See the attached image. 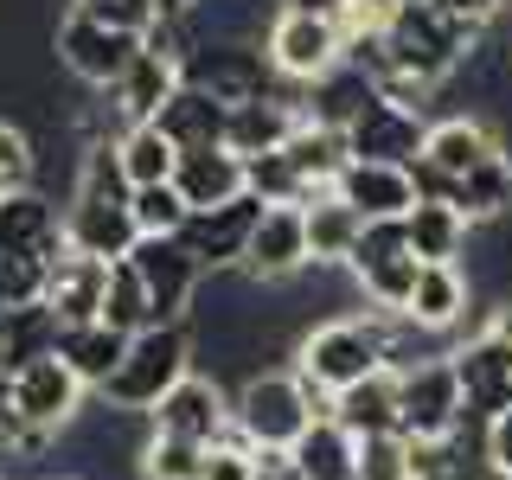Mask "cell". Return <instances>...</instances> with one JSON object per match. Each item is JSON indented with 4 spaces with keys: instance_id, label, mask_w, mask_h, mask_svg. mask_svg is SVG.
Returning a JSON list of instances; mask_svg holds the SVG:
<instances>
[{
    "instance_id": "7bdbcfd3",
    "label": "cell",
    "mask_w": 512,
    "mask_h": 480,
    "mask_svg": "<svg viewBox=\"0 0 512 480\" xmlns=\"http://www.w3.org/2000/svg\"><path fill=\"white\" fill-rule=\"evenodd\" d=\"M282 7H295V13H314V20H333V26H340L352 0H282Z\"/></svg>"
},
{
    "instance_id": "836d02e7",
    "label": "cell",
    "mask_w": 512,
    "mask_h": 480,
    "mask_svg": "<svg viewBox=\"0 0 512 480\" xmlns=\"http://www.w3.org/2000/svg\"><path fill=\"white\" fill-rule=\"evenodd\" d=\"M244 167H250V192H256L263 205H308V199H320V192L301 180V167H295L282 148H276V154H250Z\"/></svg>"
},
{
    "instance_id": "ab89813d",
    "label": "cell",
    "mask_w": 512,
    "mask_h": 480,
    "mask_svg": "<svg viewBox=\"0 0 512 480\" xmlns=\"http://www.w3.org/2000/svg\"><path fill=\"white\" fill-rule=\"evenodd\" d=\"M256 461H263V448H250L244 436H224L205 448V480H256Z\"/></svg>"
},
{
    "instance_id": "ba28073f",
    "label": "cell",
    "mask_w": 512,
    "mask_h": 480,
    "mask_svg": "<svg viewBox=\"0 0 512 480\" xmlns=\"http://www.w3.org/2000/svg\"><path fill=\"white\" fill-rule=\"evenodd\" d=\"M84 391L90 384L71 372V365L58 359V352H45V359H32L20 365V372H7V397H13V410L26 416V423H39V429H52V436H64V429L77 423L90 404H84Z\"/></svg>"
},
{
    "instance_id": "9c48e42d",
    "label": "cell",
    "mask_w": 512,
    "mask_h": 480,
    "mask_svg": "<svg viewBox=\"0 0 512 480\" xmlns=\"http://www.w3.org/2000/svg\"><path fill=\"white\" fill-rule=\"evenodd\" d=\"M148 429L154 436H180V442H224L231 436V391L205 372H186L167 397L148 410Z\"/></svg>"
},
{
    "instance_id": "5bb4252c",
    "label": "cell",
    "mask_w": 512,
    "mask_h": 480,
    "mask_svg": "<svg viewBox=\"0 0 512 480\" xmlns=\"http://www.w3.org/2000/svg\"><path fill=\"white\" fill-rule=\"evenodd\" d=\"M461 372V397H468V416L474 423H493L506 404H512V346H500L493 333H474L468 346L448 352Z\"/></svg>"
},
{
    "instance_id": "6da1fadb",
    "label": "cell",
    "mask_w": 512,
    "mask_h": 480,
    "mask_svg": "<svg viewBox=\"0 0 512 480\" xmlns=\"http://www.w3.org/2000/svg\"><path fill=\"white\" fill-rule=\"evenodd\" d=\"M314 416H327V404L301 384L295 365H288V372H269L263 365V372H250L231 391V429L250 448H263V455H288V448L308 436Z\"/></svg>"
},
{
    "instance_id": "277c9868",
    "label": "cell",
    "mask_w": 512,
    "mask_h": 480,
    "mask_svg": "<svg viewBox=\"0 0 512 480\" xmlns=\"http://www.w3.org/2000/svg\"><path fill=\"white\" fill-rule=\"evenodd\" d=\"M346 269H352V282H359V295L372 301V308L404 314L423 263H416V250L404 237V218H378V224H365V237H359V250H352Z\"/></svg>"
},
{
    "instance_id": "8992f818",
    "label": "cell",
    "mask_w": 512,
    "mask_h": 480,
    "mask_svg": "<svg viewBox=\"0 0 512 480\" xmlns=\"http://www.w3.org/2000/svg\"><path fill=\"white\" fill-rule=\"evenodd\" d=\"M263 52H269V64H276L288 84H320L327 71L346 64V32L333 20H314V13L276 7V20H269V32H263Z\"/></svg>"
},
{
    "instance_id": "8d00e7d4",
    "label": "cell",
    "mask_w": 512,
    "mask_h": 480,
    "mask_svg": "<svg viewBox=\"0 0 512 480\" xmlns=\"http://www.w3.org/2000/svg\"><path fill=\"white\" fill-rule=\"evenodd\" d=\"M39 186V154H32V135L20 122H0V199Z\"/></svg>"
},
{
    "instance_id": "ee69618b",
    "label": "cell",
    "mask_w": 512,
    "mask_h": 480,
    "mask_svg": "<svg viewBox=\"0 0 512 480\" xmlns=\"http://www.w3.org/2000/svg\"><path fill=\"white\" fill-rule=\"evenodd\" d=\"M480 333H493L500 346H512V295H500V308L487 314V327H480Z\"/></svg>"
},
{
    "instance_id": "74e56055",
    "label": "cell",
    "mask_w": 512,
    "mask_h": 480,
    "mask_svg": "<svg viewBox=\"0 0 512 480\" xmlns=\"http://www.w3.org/2000/svg\"><path fill=\"white\" fill-rule=\"evenodd\" d=\"M359 480H416L410 468V436H365L359 442Z\"/></svg>"
},
{
    "instance_id": "484cf974",
    "label": "cell",
    "mask_w": 512,
    "mask_h": 480,
    "mask_svg": "<svg viewBox=\"0 0 512 480\" xmlns=\"http://www.w3.org/2000/svg\"><path fill=\"white\" fill-rule=\"evenodd\" d=\"M128 340H135V333H116L109 320H90V327H64V333H58V359L71 365V372L84 378L90 391H109L116 365L128 359Z\"/></svg>"
},
{
    "instance_id": "f1b7e54d",
    "label": "cell",
    "mask_w": 512,
    "mask_h": 480,
    "mask_svg": "<svg viewBox=\"0 0 512 480\" xmlns=\"http://www.w3.org/2000/svg\"><path fill=\"white\" fill-rule=\"evenodd\" d=\"M58 333H64V320L45 308V301H32V308H7V314H0V372H20V365L58 352Z\"/></svg>"
},
{
    "instance_id": "9a60e30c",
    "label": "cell",
    "mask_w": 512,
    "mask_h": 480,
    "mask_svg": "<svg viewBox=\"0 0 512 480\" xmlns=\"http://www.w3.org/2000/svg\"><path fill=\"white\" fill-rule=\"evenodd\" d=\"M103 295H109V263L103 256H84L64 244L52 256V282H45V308H52L64 327H90L103 320Z\"/></svg>"
},
{
    "instance_id": "c3c4849f",
    "label": "cell",
    "mask_w": 512,
    "mask_h": 480,
    "mask_svg": "<svg viewBox=\"0 0 512 480\" xmlns=\"http://www.w3.org/2000/svg\"><path fill=\"white\" fill-rule=\"evenodd\" d=\"M442 480H474V474H442Z\"/></svg>"
},
{
    "instance_id": "52a82bcc",
    "label": "cell",
    "mask_w": 512,
    "mask_h": 480,
    "mask_svg": "<svg viewBox=\"0 0 512 480\" xmlns=\"http://www.w3.org/2000/svg\"><path fill=\"white\" fill-rule=\"evenodd\" d=\"M180 84L212 90L218 103H250V96H269L282 84V71L269 64V52H256L250 39H205L199 52L180 64Z\"/></svg>"
},
{
    "instance_id": "e575fe53",
    "label": "cell",
    "mask_w": 512,
    "mask_h": 480,
    "mask_svg": "<svg viewBox=\"0 0 512 480\" xmlns=\"http://www.w3.org/2000/svg\"><path fill=\"white\" fill-rule=\"evenodd\" d=\"M128 205H135L141 237H173V231H180V224L192 218L186 192L173 186V180H160V186H135V192H128Z\"/></svg>"
},
{
    "instance_id": "7a4b0ae2",
    "label": "cell",
    "mask_w": 512,
    "mask_h": 480,
    "mask_svg": "<svg viewBox=\"0 0 512 480\" xmlns=\"http://www.w3.org/2000/svg\"><path fill=\"white\" fill-rule=\"evenodd\" d=\"M186 372H192V327L186 320H154V327H141L135 340H128V359L116 365V378H109L103 397L116 410L148 416Z\"/></svg>"
},
{
    "instance_id": "44dd1931",
    "label": "cell",
    "mask_w": 512,
    "mask_h": 480,
    "mask_svg": "<svg viewBox=\"0 0 512 480\" xmlns=\"http://www.w3.org/2000/svg\"><path fill=\"white\" fill-rule=\"evenodd\" d=\"M173 186L186 192L192 212H205V205L244 199V192H250V167H244V154H231V148H192V154H180Z\"/></svg>"
},
{
    "instance_id": "f546056e",
    "label": "cell",
    "mask_w": 512,
    "mask_h": 480,
    "mask_svg": "<svg viewBox=\"0 0 512 480\" xmlns=\"http://www.w3.org/2000/svg\"><path fill=\"white\" fill-rule=\"evenodd\" d=\"M282 154L301 167V180H308L314 192H333V186H340V173H346V160H352V148H346L340 128H327V122H314V116L301 122L295 135H288Z\"/></svg>"
},
{
    "instance_id": "8fae6325",
    "label": "cell",
    "mask_w": 512,
    "mask_h": 480,
    "mask_svg": "<svg viewBox=\"0 0 512 480\" xmlns=\"http://www.w3.org/2000/svg\"><path fill=\"white\" fill-rule=\"evenodd\" d=\"M423 141H429V116H423V109L391 103L384 90L346 122L352 160H391V167H410V160H423Z\"/></svg>"
},
{
    "instance_id": "ffe728a7",
    "label": "cell",
    "mask_w": 512,
    "mask_h": 480,
    "mask_svg": "<svg viewBox=\"0 0 512 480\" xmlns=\"http://www.w3.org/2000/svg\"><path fill=\"white\" fill-rule=\"evenodd\" d=\"M468 301H474V276L461 263H423V269H416V288H410V308L404 314L423 333H448V327H461Z\"/></svg>"
},
{
    "instance_id": "d6986e66",
    "label": "cell",
    "mask_w": 512,
    "mask_h": 480,
    "mask_svg": "<svg viewBox=\"0 0 512 480\" xmlns=\"http://www.w3.org/2000/svg\"><path fill=\"white\" fill-rule=\"evenodd\" d=\"M0 250L45 256V263L64 250V212L45 199L39 186H26V192H13V199H0Z\"/></svg>"
},
{
    "instance_id": "bcb514c9",
    "label": "cell",
    "mask_w": 512,
    "mask_h": 480,
    "mask_svg": "<svg viewBox=\"0 0 512 480\" xmlns=\"http://www.w3.org/2000/svg\"><path fill=\"white\" fill-rule=\"evenodd\" d=\"M474 480H512V468H500V461H480Z\"/></svg>"
},
{
    "instance_id": "5b68a950",
    "label": "cell",
    "mask_w": 512,
    "mask_h": 480,
    "mask_svg": "<svg viewBox=\"0 0 512 480\" xmlns=\"http://www.w3.org/2000/svg\"><path fill=\"white\" fill-rule=\"evenodd\" d=\"M52 52L84 90H109L141 58V32H116V26L90 20V13H64L58 32H52Z\"/></svg>"
},
{
    "instance_id": "4316f807",
    "label": "cell",
    "mask_w": 512,
    "mask_h": 480,
    "mask_svg": "<svg viewBox=\"0 0 512 480\" xmlns=\"http://www.w3.org/2000/svg\"><path fill=\"white\" fill-rule=\"evenodd\" d=\"M327 416H340V423L352 429V436H391L397 429V365H384V372H372L365 384H352V391H340L327 404Z\"/></svg>"
},
{
    "instance_id": "60d3db41",
    "label": "cell",
    "mask_w": 512,
    "mask_h": 480,
    "mask_svg": "<svg viewBox=\"0 0 512 480\" xmlns=\"http://www.w3.org/2000/svg\"><path fill=\"white\" fill-rule=\"evenodd\" d=\"M436 7L442 13H455V20H468V26H480V32H487L493 20H500V13L512 7V0H436Z\"/></svg>"
},
{
    "instance_id": "f35d334b",
    "label": "cell",
    "mask_w": 512,
    "mask_h": 480,
    "mask_svg": "<svg viewBox=\"0 0 512 480\" xmlns=\"http://www.w3.org/2000/svg\"><path fill=\"white\" fill-rule=\"evenodd\" d=\"M71 13H90L116 32H148L160 20V0H71Z\"/></svg>"
},
{
    "instance_id": "7402d4cb",
    "label": "cell",
    "mask_w": 512,
    "mask_h": 480,
    "mask_svg": "<svg viewBox=\"0 0 512 480\" xmlns=\"http://www.w3.org/2000/svg\"><path fill=\"white\" fill-rule=\"evenodd\" d=\"M154 122L173 135V148H180V154H192V148H224V135H231V103H218L212 90L180 84L167 103H160Z\"/></svg>"
},
{
    "instance_id": "603a6c76",
    "label": "cell",
    "mask_w": 512,
    "mask_h": 480,
    "mask_svg": "<svg viewBox=\"0 0 512 480\" xmlns=\"http://www.w3.org/2000/svg\"><path fill=\"white\" fill-rule=\"evenodd\" d=\"M301 480H359V436L340 423V416H314L308 436L288 448Z\"/></svg>"
},
{
    "instance_id": "b9f144b4",
    "label": "cell",
    "mask_w": 512,
    "mask_h": 480,
    "mask_svg": "<svg viewBox=\"0 0 512 480\" xmlns=\"http://www.w3.org/2000/svg\"><path fill=\"white\" fill-rule=\"evenodd\" d=\"M487 461H500V468H512V404L487 423Z\"/></svg>"
},
{
    "instance_id": "4dcf8cb0",
    "label": "cell",
    "mask_w": 512,
    "mask_h": 480,
    "mask_svg": "<svg viewBox=\"0 0 512 480\" xmlns=\"http://www.w3.org/2000/svg\"><path fill=\"white\" fill-rule=\"evenodd\" d=\"M116 154H122V173L128 186H160L180 173V148H173V135L160 122H135L116 135Z\"/></svg>"
},
{
    "instance_id": "7dc6e473",
    "label": "cell",
    "mask_w": 512,
    "mask_h": 480,
    "mask_svg": "<svg viewBox=\"0 0 512 480\" xmlns=\"http://www.w3.org/2000/svg\"><path fill=\"white\" fill-rule=\"evenodd\" d=\"M199 0H160V13H192Z\"/></svg>"
},
{
    "instance_id": "e0dca14e",
    "label": "cell",
    "mask_w": 512,
    "mask_h": 480,
    "mask_svg": "<svg viewBox=\"0 0 512 480\" xmlns=\"http://www.w3.org/2000/svg\"><path fill=\"white\" fill-rule=\"evenodd\" d=\"M173 90H180V64L141 45V58L103 90V103L116 109V122H122V128H135V122H154V116H160V103H167Z\"/></svg>"
},
{
    "instance_id": "ac0fdd59",
    "label": "cell",
    "mask_w": 512,
    "mask_h": 480,
    "mask_svg": "<svg viewBox=\"0 0 512 480\" xmlns=\"http://www.w3.org/2000/svg\"><path fill=\"white\" fill-rule=\"evenodd\" d=\"M493 154H506V141L493 135V122H480V116H442V122H429L423 160L436 173H448V180H468V173L487 167Z\"/></svg>"
},
{
    "instance_id": "1f68e13d",
    "label": "cell",
    "mask_w": 512,
    "mask_h": 480,
    "mask_svg": "<svg viewBox=\"0 0 512 480\" xmlns=\"http://www.w3.org/2000/svg\"><path fill=\"white\" fill-rule=\"evenodd\" d=\"M103 320L116 333H141V327H154V301H148V282L135 276V263H109V295H103Z\"/></svg>"
},
{
    "instance_id": "d4e9b609",
    "label": "cell",
    "mask_w": 512,
    "mask_h": 480,
    "mask_svg": "<svg viewBox=\"0 0 512 480\" xmlns=\"http://www.w3.org/2000/svg\"><path fill=\"white\" fill-rule=\"evenodd\" d=\"M301 212H308V256H314V269H346L352 250H359V237H365V218L352 212L340 192H320V199L301 205Z\"/></svg>"
},
{
    "instance_id": "7c38bea8",
    "label": "cell",
    "mask_w": 512,
    "mask_h": 480,
    "mask_svg": "<svg viewBox=\"0 0 512 480\" xmlns=\"http://www.w3.org/2000/svg\"><path fill=\"white\" fill-rule=\"evenodd\" d=\"M256 218H263V199L256 192H244V199L231 205H205V212H192L180 224V244L199 256V269H244V250H250V231Z\"/></svg>"
},
{
    "instance_id": "cb8c5ba5",
    "label": "cell",
    "mask_w": 512,
    "mask_h": 480,
    "mask_svg": "<svg viewBox=\"0 0 512 480\" xmlns=\"http://www.w3.org/2000/svg\"><path fill=\"white\" fill-rule=\"evenodd\" d=\"M404 237L416 250V263H461L474 244V224L455 212L448 199H416L410 218H404Z\"/></svg>"
},
{
    "instance_id": "d6a6232c",
    "label": "cell",
    "mask_w": 512,
    "mask_h": 480,
    "mask_svg": "<svg viewBox=\"0 0 512 480\" xmlns=\"http://www.w3.org/2000/svg\"><path fill=\"white\" fill-rule=\"evenodd\" d=\"M135 474L141 480H205V442H180V436H154L148 429Z\"/></svg>"
},
{
    "instance_id": "83f0119b",
    "label": "cell",
    "mask_w": 512,
    "mask_h": 480,
    "mask_svg": "<svg viewBox=\"0 0 512 480\" xmlns=\"http://www.w3.org/2000/svg\"><path fill=\"white\" fill-rule=\"evenodd\" d=\"M448 205L468 224H506L512 218V154H493L487 167H474L468 180H455L448 186Z\"/></svg>"
},
{
    "instance_id": "3957f363",
    "label": "cell",
    "mask_w": 512,
    "mask_h": 480,
    "mask_svg": "<svg viewBox=\"0 0 512 480\" xmlns=\"http://www.w3.org/2000/svg\"><path fill=\"white\" fill-rule=\"evenodd\" d=\"M468 423V397H461V372L448 352H429L397 372V436L410 442H442Z\"/></svg>"
},
{
    "instance_id": "d590c367",
    "label": "cell",
    "mask_w": 512,
    "mask_h": 480,
    "mask_svg": "<svg viewBox=\"0 0 512 480\" xmlns=\"http://www.w3.org/2000/svg\"><path fill=\"white\" fill-rule=\"evenodd\" d=\"M45 282H52V263H45V256L0 250V314H7V308H32V301H45Z\"/></svg>"
},
{
    "instance_id": "30bf717a",
    "label": "cell",
    "mask_w": 512,
    "mask_h": 480,
    "mask_svg": "<svg viewBox=\"0 0 512 480\" xmlns=\"http://www.w3.org/2000/svg\"><path fill=\"white\" fill-rule=\"evenodd\" d=\"M128 263H135V276L148 282V301H154V320H186L192 301H199V256L180 244V231L173 237H141L135 250H128Z\"/></svg>"
},
{
    "instance_id": "f6af8a7d",
    "label": "cell",
    "mask_w": 512,
    "mask_h": 480,
    "mask_svg": "<svg viewBox=\"0 0 512 480\" xmlns=\"http://www.w3.org/2000/svg\"><path fill=\"white\" fill-rule=\"evenodd\" d=\"M256 480H301V474H295L288 455H263V461H256Z\"/></svg>"
},
{
    "instance_id": "2e32d148",
    "label": "cell",
    "mask_w": 512,
    "mask_h": 480,
    "mask_svg": "<svg viewBox=\"0 0 512 480\" xmlns=\"http://www.w3.org/2000/svg\"><path fill=\"white\" fill-rule=\"evenodd\" d=\"M340 199L359 212L365 224H378V218H410V205H416V180H410V167H391V160H346V173H340Z\"/></svg>"
},
{
    "instance_id": "4fadbf2b",
    "label": "cell",
    "mask_w": 512,
    "mask_h": 480,
    "mask_svg": "<svg viewBox=\"0 0 512 480\" xmlns=\"http://www.w3.org/2000/svg\"><path fill=\"white\" fill-rule=\"evenodd\" d=\"M314 256H308V212L301 205H263L250 231V250H244V269L256 282H288L301 276Z\"/></svg>"
}]
</instances>
